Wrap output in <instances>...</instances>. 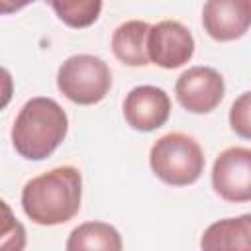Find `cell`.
I'll return each instance as SVG.
<instances>
[{
  "label": "cell",
  "mask_w": 251,
  "mask_h": 251,
  "mask_svg": "<svg viewBox=\"0 0 251 251\" xmlns=\"http://www.w3.org/2000/svg\"><path fill=\"white\" fill-rule=\"evenodd\" d=\"M82 176L73 165L55 167L29 178L22 188V208L37 226H59L80 210Z\"/></svg>",
  "instance_id": "cell-1"
},
{
  "label": "cell",
  "mask_w": 251,
  "mask_h": 251,
  "mask_svg": "<svg viewBox=\"0 0 251 251\" xmlns=\"http://www.w3.org/2000/svg\"><path fill=\"white\" fill-rule=\"evenodd\" d=\"M69 118L61 104L47 96L29 98L12 126V145L27 161L47 159L67 137Z\"/></svg>",
  "instance_id": "cell-2"
},
{
  "label": "cell",
  "mask_w": 251,
  "mask_h": 251,
  "mask_svg": "<svg viewBox=\"0 0 251 251\" xmlns=\"http://www.w3.org/2000/svg\"><path fill=\"white\" fill-rule=\"evenodd\" d=\"M149 165L157 178L171 186L194 184L204 173V151L200 143L186 133L171 131L161 135L149 151Z\"/></svg>",
  "instance_id": "cell-3"
},
{
  "label": "cell",
  "mask_w": 251,
  "mask_h": 251,
  "mask_svg": "<svg viewBox=\"0 0 251 251\" xmlns=\"http://www.w3.org/2000/svg\"><path fill=\"white\" fill-rule=\"evenodd\" d=\"M57 88L75 104H98L112 88L110 67L96 55H73L65 59L57 71Z\"/></svg>",
  "instance_id": "cell-4"
},
{
  "label": "cell",
  "mask_w": 251,
  "mask_h": 251,
  "mask_svg": "<svg viewBox=\"0 0 251 251\" xmlns=\"http://www.w3.org/2000/svg\"><path fill=\"white\" fill-rule=\"evenodd\" d=\"M212 188L226 202L241 204L251 200V149L227 147L212 167Z\"/></svg>",
  "instance_id": "cell-5"
},
{
  "label": "cell",
  "mask_w": 251,
  "mask_h": 251,
  "mask_svg": "<svg viewBox=\"0 0 251 251\" xmlns=\"http://www.w3.org/2000/svg\"><path fill=\"white\" fill-rule=\"evenodd\" d=\"M224 76L216 69L204 65L186 69L175 84L178 104L190 114H208L216 110L224 100Z\"/></svg>",
  "instance_id": "cell-6"
},
{
  "label": "cell",
  "mask_w": 251,
  "mask_h": 251,
  "mask_svg": "<svg viewBox=\"0 0 251 251\" xmlns=\"http://www.w3.org/2000/svg\"><path fill=\"white\" fill-rule=\"evenodd\" d=\"M194 55V37L186 25L176 20H163L149 25L147 59L161 69H178Z\"/></svg>",
  "instance_id": "cell-7"
},
{
  "label": "cell",
  "mask_w": 251,
  "mask_h": 251,
  "mask_svg": "<svg viewBox=\"0 0 251 251\" xmlns=\"http://www.w3.org/2000/svg\"><path fill=\"white\" fill-rule=\"evenodd\" d=\"M124 118L135 131H155L165 126L171 116L169 94L153 84L131 88L124 98Z\"/></svg>",
  "instance_id": "cell-8"
},
{
  "label": "cell",
  "mask_w": 251,
  "mask_h": 251,
  "mask_svg": "<svg viewBox=\"0 0 251 251\" xmlns=\"http://www.w3.org/2000/svg\"><path fill=\"white\" fill-rule=\"evenodd\" d=\"M251 24L249 0H210L202 8V25L216 41H233L247 33Z\"/></svg>",
  "instance_id": "cell-9"
},
{
  "label": "cell",
  "mask_w": 251,
  "mask_h": 251,
  "mask_svg": "<svg viewBox=\"0 0 251 251\" xmlns=\"http://www.w3.org/2000/svg\"><path fill=\"white\" fill-rule=\"evenodd\" d=\"M200 251H251V216L241 214L210 224L200 237Z\"/></svg>",
  "instance_id": "cell-10"
},
{
  "label": "cell",
  "mask_w": 251,
  "mask_h": 251,
  "mask_svg": "<svg viewBox=\"0 0 251 251\" xmlns=\"http://www.w3.org/2000/svg\"><path fill=\"white\" fill-rule=\"evenodd\" d=\"M147 33L149 24L141 20H127L112 33V51L116 59L127 67H145L147 59Z\"/></svg>",
  "instance_id": "cell-11"
},
{
  "label": "cell",
  "mask_w": 251,
  "mask_h": 251,
  "mask_svg": "<svg viewBox=\"0 0 251 251\" xmlns=\"http://www.w3.org/2000/svg\"><path fill=\"white\" fill-rule=\"evenodd\" d=\"M120 231L106 222H84L76 226L65 243V251H122Z\"/></svg>",
  "instance_id": "cell-12"
},
{
  "label": "cell",
  "mask_w": 251,
  "mask_h": 251,
  "mask_svg": "<svg viewBox=\"0 0 251 251\" xmlns=\"http://www.w3.org/2000/svg\"><path fill=\"white\" fill-rule=\"evenodd\" d=\"M51 8L57 18L71 27H88L92 25L102 10L100 0H53Z\"/></svg>",
  "instance_id": "cell-13"
},
{
  "label": "cell",
  "mask_w": 251,
  "mask_h": 251,
  "mask_svg": "<svg viewBox=\"0 0 251 251\" xmlns=\"http://www.w3.org/2000/svg\"><path fill=\"white\" fill-rule=\"evenodd\" d=\"M27 233L24 224L14 216L10 204L0 198V251H24Z\"/></svg>",
  "instance_id": "cell-14"
},
{
  "label": "cell",
  "mask_w": 251,
  "mask_h": 251,
  "mask_svg": "<svg viewBox=\"0 0 251 251\" xmlns=\"http://www.w3.org/2000/svg\"><path fill=\"white\" fill-rule=\"evenodd\" d=\"M229 126L231 129L243 137H251V92H243L229 108Z\"/></svg>",
  "instance_id": "cell-15"
},
{
  "label": "cell",
  "mask_w": 251,
  "mask_h": 251,
  "mask_svg": "<svg viewBox=\"0 0 251 251\" xmlns=\"http://www.w3.org/2000/svg\"><path fill=\"white\" fill-rule=\"evenodd\" d=\"M12 96H14V78L4 67H0V110H4L12 102Z\"/></svg>",
  "instance_id": "cell-16"
},
{
  "label": "cell",
  "mask_w": 251,
  "mask_h": 251,
  "mask_svg": "<svg viewBox=\"0 0 251 251\" xmlns=\"http://www.w3.org/2000/svg\"><path fill=\"white\" fill-rule=\"evenodd\" d=\"M24 6H25V2H24V4H14V2H0V14H8V12L20 10V8H24Z\"/></svg>",
  "instance_id": "cell-17"
}]
</instances>
